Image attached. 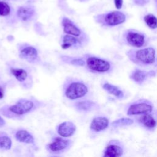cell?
Segmentation results:
<instances>
[{"instance_id": "7c38bea8", "label": "cell", "mask_w": 157, "mask_h": 157, "mask_svg": "<svg viewBox=\"0 0 157 157\" xmlns=\"http://www.w3.org/2000/svg\"><path fill=\"white\" fill-rule=\"evenodd\" d=\"M20 56L28 61H33L37 57V51L33 47H26L20 51Z\"/></svg>"}, {"instance_id": "4fadbf2b", "label": "cell", "mask_w": 157, "mask_h": 157, "mask_svg": "<svg viewBox=\"0 0 157 157\" xmlns=\"http://www.w3.org/2000/svg\"><path fill=\"white\" fill-rule=\"evenodd\" d=\"M123 150L118 145L116 144H110L109 145L104 153V156L105 157H119L123 155Z\"/></svg>"}, {"instance_id": "f1b7e54d", "label": "cell", "mask_w": 157, "mask_h": 157, "mask_svg": "<svg viewBox=\"0 0 157 157\" xmlns=\"http://www.w3.org/2000/svg\"><path fill=\"white\" fill-rule=\"evenodd\" d=\"M4 89L3 88L0 86V99L3 98L4 97Z\"/></svg>"}, {"instance_id": "2e32d148", "label": "cell", "mask_w": 157, "mask_h": 157, "mask_svg": "<svg viewBox=\"0 0 157 157\" xmlns=\"http://www.w3.org/2000/svg\"><path fill=\"white\" fill-rule=\"evenodd\" d=\"M139 122L144 126L149 129L154 128L156 125V120L148 113L143 114L139 118Z\"/></svg>"}, {"instance_id": "f546056e", "label": "cell", "mask_w": 157, "mask_h": 157, "mask_svg": "<svg viewBox=\"0 0 157 157\" xmlns=\"http://www.w3.org/2000/svg\"><path fill=\"white\" fill-rule=\"evenodd\" d=\"M5 124H6L5 120H4V118H2L0 116V127L3 126Z\"/></svg>"}, {"instance_id": "603a6c76", "label": "cell", "mask_w": 157, "mask_h": 157, "mask_svg": "<svg viewBox=\"0 0 157 157\" xmlns=\"http://www.w3.org/2000/svg\"><path fill=\"white\" fill-rule=\"evenodd\" d=\"M144 21L146 24L151 29H155L157 26L156 18L153 14H148L144 17Z\"/></svg>"}, {"instance_id": "4316f807", "label": "cell", "mask_w": 157, "mask_h": 157, "mask_svg": "<svg viewBox=\"0 0 157 157\" xmlns=\"http://www.w3.org/2000/svg\"><path fill=\"white\" fill-rule=\"evenodd\" d=\"M115 5L117 9H120L123 6V0H114Z\"/></svg>"}, {"instance_id": "5bb4252c", "label": "cell", "mask_w": 157, "mask_h": 157, "mask_svg": "<svg viewBox=\"0 0 157 157\" xmlns=\"http://www.w3.org/2000/svg\"><path fill=\"white\" fill-rule=\"evenodd\" d=\"M16 139L20 142L26 144H31L34 142L33 136L26 130H19L15 134Z\"/></svg>"}, {"instance_id": "8992f818", "label": "cell", "mask_w": 157, "mask_h": 157, "mask_svg": "<svg viewBox=\"0 0 157 157\" xmlns=\"http://www.w3.org/2000/svg\"><path fill=\"white\" fill-rule=\"evenodd\" d=\"M126 20L124 13L119 11H113L107 13L104 18L106 25L109 26H115L123 23Z\"/></svg>"}, {"instance_id": "ba28073f", "label": "cell", "mask_w": 157, "mask_h": 157, "mask_svg": "<svg viewBox=\"0 0 157 157\" xmlns=\"http://www.w3.org/2000/svg\"><path fill=\"white\" fill-rule=\"evenodd\" d=\"M75 125L71 121H64L61 123L58 128V133L61 137H67L71 136L75 131Z\"/></svg>"}, {"instance_id": "3957f363", "label": "cell", "mask_w": 157, "mask_h": 157, "mask_svg": "<svg viewBox=\"0 0 157 157\" xmlns=\"http://www.w3.org/2000/svg\"><path fill=\"white\" fill-rule=\"evenodd\" d=\"M86 65L90 69L99 72H107L110 68L109 61L93 56L87 58Z\"/></svg>"}, {"instance_id": "6da1fadb", "label": "cell", "mask_w": 157, "mask_h": 157, "mask_svg": "<svg viewBox=\"0 0 157 157\" xmlns=\"http://www.w3.org/2000/svg\"><path fill=\"white\" fill-rule=\"evenodd\" d=\"M88 92L87 86L83 83L74 82L69 84L65 91L66 96L71 100L84 96Z\"/></svg>"}, {"instance_id": "4dcf8cb0", "label": "cell", "mask_w": 157, "mask_h": 157, "mask_svg": "<svg viewBox=\"0 0 157 157\" xmlns=\"http://www.w3.org/2000/svg\"><path fill=\"white\" fill-rule=\"evenodd\" d=\"M7 1V0H0V1Z\"/></svg>"}, {"instance_id": "7a4b0ae2", "label": "cell", "mask_w": 157, "mask_h": 157, "mask_svg": "<svg viewBox=\"0 0 157 157\" xmlns=\"http://www.w3.org/2000/svg\"><path fill=\"white\" fill-rule=\"evenodd\" d=\"M134 54L135 59L139 63L150 64L155 61V50L153 48L148 47L140 49L136 51Z\"/></svg>"}, {"instance_id": "d6986e66", "label": "cell", "mask_w": 157, "mask_h": 157, "mask_svg": "<svg viewBox=\"0 0 157 157\" xmlns=\"http://www.w3.org/2000/svg\"><path fill=\"white\" fill-rule=\"evenodd\" d=\"M10 72L19 82H23L25 80L28 75L27 72L25 69L21 68H11Z\"/></svg>"}, {"instance_id": "30bf717a", "label": "cell", "mask_w": 157, "mask_h": 157, "mask_svg": "<svg viewBox=\"0 0 157 157\" xmlns=\"http://www.w3.org/2000/svg\"><path fill=\"white\" fill-rule=\"evenodd\" d=\"M69 145V141L60 137H56L48 145L49 150L53 152H59L65 150Z\"/></svg>"}, {"instance_id": "ac0fdd59", "label": "cell", "mask_w": 157, "mask_h": 157, "mask_svg": "<svg viewBox=\"0 0 157 157\" xmlns=\"http://www.w3.org/2000/svg\"><path fill=\"white\" fill-rule=\"evenodd\" d=\"M102 87L105 91H107L110 94L114 95L117 98L120 99V98H123V96H124L123 92L121 90H120L117 86H116L115 85L106 83L103 85Z\"/></svg>"}, {"instance_id": "5b68a950", "label": "cell", "mask_w": 157, "mask_h": 157, "mask_svg": "<svg viewBox=\"0 0 157 157\" xmlns=\"http://www.w3.org/2000/svg\"><path fill=\"white\" fill-rule=\"evenodd\" d=\"M153 110L152 105L147 102L136 103L131 105L127 111V115H134L150 113Z\"/></svg>"}, {"instance_id": "e0dca14e", "label": "cell", "mask_w": 157, "mask_h": 157, "mask_svg": "<svg viewBox=\"0 0 157 157\" xmlns=\"http://www.w3.org/2000/svg\"><path fill=\"white\" fill-rule=\"evenodd\" d=\"M80 44V41L75 37L70 35H66L63 37L61 47L63 49H67L72 46L78 45Z\"/></svg>"}, {"instance_id": "9c48e42d", "label": "cell", "mask_w": 157, "mask_h": 157, "mask_svg": "<svg viewBox=\"0 0 157 157\" xmlns=\"http://www.w3.org/2000/svg\"><path fill=\"white\" fill-rule=\"evenodd\" d=\"M109 126V120L105 117H97L93 119L90 129L94 132H99L105 129Z\"/></svg>"}, {"instance_id": "ffe728a7", "label": "cell", "mask_w": 157, "mask_h": 157, "mask_svg": "<svg viewBox=\"0 0 157 157\" xmlns=\"http://www.w3.org/2000/svg\"><path fill=\"white\" fill-rule=\"evenodd\" d=\"M146 76H147V72H145L144 71H142V70L137 69V70H136L132 74L131 78L136 82L139 83H141L145 80V79L146 78Z\"/></svg>"}, {"instance_id": "8fae6325", "label": "cell", "mask_w": 157, "mask_h": 157, "mask_svg": "<svg viewBox=\"0 0 157 157\" xmlns=\"http://www.w3.org/2000/svg\"><path fill=\"white\" fill-rule=\"evenodd\" d=\"M62 25L64 33L69 35H72L74 36H78L81 34L80 30L68 18H63L62 21Z\"/></svg>"}, {"instance_id": "9a60e30c", "label": "cell", "mask_w": 157, "mask_h": 157, "mask_svg": "<svg viewBox=\"0 0 157 157\" xmlns=\"http://www.w3.org/2000/svg\"><path fill=\"white\" fill-rule=\"evenodd\" d=\"M34 10L30 7H20L17 11L18 17L23 21H27L34 15Z\"/></svg>"}, {"instance_id": "44dd1931", "label": "cell", "mask_w": 157, "mask_h": 157, "mask_svg": "<svg viewBox=\"0 0 157 157\" xmlns=\"http://www.w3.org/2000/svg\"><path fill=\"white\" fill-rule=\"evenodd\" d=\"M12 147V140L6 135L0 136V148L3 150H9Z\"/></svg>"}, {"instance_id": "7402d4cb", "label": "cell", "mask_w": 157, "mask_h": 157, "mask_svg": "<svg viewBox=\"0 0 157 157\" xmlns=\"http://www.w3.org/2000/svg\"><path fill=\"white\" fill-rule=\"evenodd\" d=\"M95 105V104L91 101H82L77 102L75 105L76 107L80 110H90L92 109Z\"/></svg>"}, {"instance_id": "83f0119b", "label": "cell", "mask_w": 157, "mask_h": 157, "mask_svg": "<svg viewBox=\"0 0 157 157\" xmlns=\"http://www.w3.org/2000/svg\"><path fill=\"white\" fill-rule=\"evenodd\" d=\"M134 1L136 4H138L140 6L144 5L148 2V0H134Z\"/></svg>"}, {"instance_id": "d4e9b609", "label": "cell", "mask_w": 157, "mask_h": 157, "mask_svg": "<svg viewBox=\"0 0 157 157\" xmlns=\"http://www.w3.org/2000/svg\"><path fill=\"white\" fill-rule=\"evenodd\" d=\"M9 6L4 1H0V16H7L10 13Z\"/></svg>"}, {"instance_id": "277c9868", "label": "cell", "mask_w": 157, "mask_h": 157, "mask_svg": "<svg viewBox=\"0 0 157 157\" xmlns=\"http://www.w3.org/2000/svg\"><path fill=\"white\" fill-rule=\"evenodd\" d=\"M34 104L32 101L26 99H21L15 104L10 106L9 110L16 115H21L30 112Z\"/></svg>"}, {"instance_id": "484cf974", "label": "cell", "mask_w": 157, "mask_h": 157, "mask_svg": "<svg viewBox=\"0 0 157 157\" xmlns=\"http://www.w3.org/2000/svg\"><path fill=\"white\" fill-rule=\"evenodd\" d=\"M71 63L76 66H83L85 64L84 61L82 59H74L71 61Z\"/></svg>"}, {"instance_id": "52a82bcc", "label": "cell", "mask_w": 157, "mask_h": 157, "mask_svg": "<svg viewBox=\"0 0 157 157\" xmlns=\"http://www.w3.org/2000/svg\"><path fill=\"white\" fill-rule=\"evenodd\" d=\"M126 39L129 44L135 47H141L145 42V38L142 34L133 31L128 32Z\"/></svg>"}, {"instance_id": "cb8c5ba5", "label": "cell", "mask_w": 157, "mask_h": 157, "mask_svg": "<svg viewBox=\"0 0 157 157\" xmlns=\"http://www.w3.org/2000/svg\"><path fill=\"white\" fill-rule=\"evenodd\" d=\"M133 123H134V121L131 118H122L114 121L112 124L114 127H117V126H129L133 124Z\"/></svg>"}]
</instances>
